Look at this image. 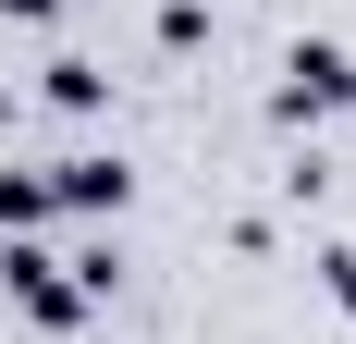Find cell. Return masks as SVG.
<instances>
[{"mask_svg":"<svg viewBox=\"0 0 356 344\" xmlns=\"http://www.w3.org/2000/svg\"><path fill=\"white\" fill-rule=\"evenodd\" d=\"M320 271H332V295H344V308H356V246H332Z\"/></svg>","mask_w":356,"mask_h":344,"instance_id":"obj_4","label":"cell"},{"mask_svg":"<svg viewBox=\"0 0 356 344\" xmlns=\"http://www.w3.org/2000/svg\"><path fill=\"white\" fill-rule=\"evenodd\" d=\"M0 13H25V25H49V0H0Z\"/></svg>","mask_w":356,"mask_h":344,"instance_id":"obj_5","label":"cell"},{"mask_svg":"<svg viewBox=\"0 0 356 344\" xmlns=\"http://www.w3.org/2000/svg\"><path fill=\"white\" fill-rule=\"evenodd\" d=\"M356 99V62L344 49H320V37H307V49H295L283 62V111H344Z\"/></svg>","mask_w":356,"mask_h":344,"instance_id":"obj_1","label":"cell"},{"mask_svg":"<svg viewBox=\"0 0 356 344\" xmlns=\"http://www.w3.org/2000/svg\"><path fill=\"white\" fill-rule=\"evenodd\" d=\"M49 197H74V209H123V172H111V160H62V185H49Z\"/></svg>","mask_w":356,"mask_h":344,"instance_id":"obj_2","label":"cell"},{"mask_svg":"<svg viewBox=\"0 0 356 344\" xmlns=\"http://www.w3.org/2000/svg\"><path fill=\"white\" fill-rule=\"evenodd\" d=\"M49 209V185H25V172H0V221H37Z\"/></svg>","mask_w":356,"mask_h":344,"instance_id":"obj_3","label":"cell"}]
</instances>
